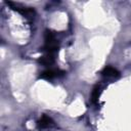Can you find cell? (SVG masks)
<instances>
[{
  "label": "cell",
  "mask_w": 131,
  "mask_h": 131,
  "mask_svg": "<svg viewBox=\"0 0 131 131\" xmlns=\"http://www.w3.org/2000/svg\"><path fill=\"white\" fill-rule=\"evenodd\" d=\"M63 72L59 71V70H53V69H50V70H46L44 72H42L40 74V78L42 79H46V80H52L56 77H59L60 75H62Z\"/></svg>",
  "instance_id": "cell-1"
},
{
  "label": "cell",
  "mask_w": 131,
  "mask_h": 131,
  "mask_svg": "<svg viewBox=\"0 0 131 131\" xmlns=\"http://www.w3.org/2000/svg\"><path fill=\"white\" fill-rule=\"evenodd\" d=\"M102 76L106 77V78H116L119 76V72L117 69L113 68V67H105L102 72H101Z\"/></svg>",
  "instance_id": "cell-2"
},
{
  "label": "cell",
  "mask_w": 131,
  "mask_h": 131,
  "mask_svg": "<svg viewBox=\"0 0 131 131\" xmlns=\"http://www.w3.org/2000/svg\"><path fill=\"white\" fill-rule=\"evenodd\" d=\"M37 125H38V128H48L53 126V121L51 120V118L47 116H42L41 119L38 121Z\"/></svg>",
  "instance_id": "cell-3"
},
{
  "label": "cell",
  "mask_w": 131,
  "mask_h": 131,
  "mask_svg": "<svg viewBox=\"0 0 131 131\" xmlns=\"http://www.w3.org/2000/svg\"><path fill=\"white\" fill-rule=\"evenodd\" d=\"M40 62L43 63L44 66H51L54 62V55L52 54H46L44 56H42V58L40 59Z\"/></svg>",
  "instance_id": "cell-4"
},
{
  "label": "cell",
  "mask_w": 131,
  "mask_h": 131,
  "mask_svg": "<svg viewBox=\"0 0 131 131\" xmlns=\"http://www.w3.org/2000/svg\"><path fill=\"white\" fill-rule=\"evenodd\" d=\"M100 93H101V90H100V88H99L98 86H97V87H95V88L93 89V91H92V93H91V101H92L93 103L98 102V99H99Z\"/></svg>",
  "instance_id": "cell-5"
}]
</instances>
